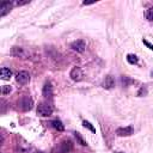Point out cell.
I'll return each instance as SVG.
<instances>
[{"label": "cell", "mask_w": 153, "mask_h": 153, "mask_svg": "<svg viewBox=\"0 0 153 153\" xmlns=\"http://www.w3.org/2000/svg\"><path fill=\"white\" fill-rule=\"evenodd\" d=\"M92 4H94V1H84V2H82L84 6H86V5H92Z\"/></svg>", "instance_id": "7402d4cb"}, {"label": "cell", "mask_w": 153, "mask_h": 153, "mask_svg": "<svg viewBox=\"0 0 153 153\" xmlns=\"http://www.w3.org/2000/svg\"><path fill=\"white\" fill-rule=\"evenodd\" d=\"M11 75H12V72H11L8 68H6V67H2V68H1V71H0V76H1L2 80H10Z\"/></svg>", "instance_id": "7c38bea8"}, {"label": "cell", "mask_w": 153, "mask_h": 153, "mask_svg": "<svg viewBox=\"0 0 153 153\" xmlns=\"http://www.w3.org/2000/svg\"><path fill=\"white\" fill-rule=\"evenodd\" d=\"M142 42H143V44H146L147 47H148V49H151V50H153V45L148 42V41H146V39H142Z\"/></svg>", "instance_id": "44dd1931"}, {"label": "cell", "mask_w": 153, "mask_h": 153, "mask_svg": "<svg viewBox=\"0 0 153 153\" xmlns=\"http://www.w3.org/2000/svg\"><path fill=\"white\" fill-rule=\"evenodd\" d=\"M37 115L41 117H48L53 114V108L48 103H39L37 105Z\"/></svg>", "instance_id": "6da1fadb"}, {"label": "cell", "mask_w": 153, "mask_h": 153, "mask_svg": "<svg viewBox=\"0 0 153 153\" xmlns=\"http://www.w3.org/2000/svg\"><path fill=\"white\" fill-rule=\"evenodd\" d=\"M29 80H30V74L26 71H19L16 75V81L19 85H25L29 82Z\"/></svg>", "instance_id": "277c9868"}, {"label": "cell", "mask_w": 153, "mask_h": 153, "mask_svg": "<svg viewBox=\"0 0 153 153\" xmlns=\"http://www.w3.org/2000/svg\"><path fill=\"white\" fill-rule=\"evenodd\" d=\"M29 2H30V0H17L16 1V5L17 6H23V5H26Z\"/></svg>", "instance_id": "ffe728a7"}, {"label": "cell", "mask_w": 153, "mask_h": 153, "mask_svg": "<svg viewBox=\"0 0 153 153\" xmlns=\"http://www.w3.org/2000/svg\"><path fill=\"white\" fill-rule=\"evenodd\" d=\"M11 91H12V88H11L10 85H2V87H1V93H2L4 96H5V94H8Z\"/></svg>", "instance_id": "d6986e66"}, {"label": "cell", "mask_w": 153, "mask_h": 153, "mask_svg": "<svg viewBox=\"0 0 153 153\" xmlns=\"http://www.w3.org/2000/svg\"><path fill=\"white\" fill-rule=\"evenodd\" d=\"M82 126H84L85 128H87L88 130H91L92 133H96V128L92 126L91 122H88V121H82Z\"/></svg>", "instance_id": "2e32d148"}, {"label": "cell", "mask_w": 153, "mask_h": 153, "mask_svg": "<svg viewBox=\"0 0 153 153\" xmlns=\"http://www.w3.org/2000/svg\"><path fill=\"white\" fill-rule=\"evenodd\" d=\"M10 54H11L12 56H16V57H23V56L25 55L24 49H23L22 47H13V48L11 49Z\"/></svg>", "instance_id": "8fae6325"}, {"label": "cell", "mask_w": 153, "mask_h": 153, "mask_svg": "<svg viewBox=\"0 0 153 153\" xmlns=\"http://www.w3.org/2000/svg\"><path fill=\"white\" fill-rule=\"evenodd\" d=\"M53 85L50 81H47L42 88V94L45 97V98H51L53 97Z\"/></svg>", "instance_id": "30bf717a"}, {"label": "cell", "mask_w": 153, "mask_h": 153, "mask_svg": "<svg viewBox=\"0 0 153 153\" xmlns=\"http://www.w3.org/2000/svg\"><path fill=\"white\" fill-rule=\"evenodd\" d=\"M51 126H53L57 131H62V130L65 129V126L62 124V122H61L60 120H54V121L51 122Z\"/></svg>", "instance_id": "4fadbf2b"}, {"label": "cell", "mask_w": 153, "mask_h": 153, "mask_svg": "<svg viewBox=\"0 0 153 153\" xmlns=\"http://www.w3.org/2000/svg\"><path fill=\"white\" fill-rule=\"evenodd\" d=\"M121 81H122V85H123V86H128L129 84L133 82V80L129 79V78L126 76V75H122V76H121Z\"/></svg>", "instance_id": "e0dca14e"}, {"label": "cell", "mask_w": 153, "mask_h": 153, "mask_svg": "<svg viewBox=\"0 0 153 153\" xmlns=\"http://www.w3.org/2000/svg\"><path fill=\"white\" fill-rule=\"evenodd\" d=\"M127 61H128L130 65H136L139 60H137V56H136V55L128 54V55H127Z\"/></svg>", "instance_id": "5bb4252c"}, {"label": "cell", "mask_w": 153, "mask_h": 153, "mask_svg": "<svg viewBox=\"0 0 153 153\" xmlns=\"http://www.w3.org/2000/svg\"><path fill=\"white\" fill-rule=\"evenodd\" d=\"M145 16L149 22H152L153 20V8H147L145 12Z\"/></svg>", "instance_id": "ac0fdd59"}, {"label": "cell", "mask_w": 153, "mask_h": 153, "mask_svg": "<svg viewBox=\"0 0 153 153\" xmlns=\"http://www.w3.org/2000/svg\"><path fill=\"white\" fill-rule=\"evenodd\" d=\"M72 148H73V143L69 140H63L60 142L57 151H59V153H69L72 151Z\"/></svg>", "instance_id": "5b68a950"}, {"label": "cell", "mask_w": 153, "mask_h": 153, "mask_svg": "<svg viewBox=\"0 0 153 153\" xmlns=\"http://www.w3.org/2000/svg\"><path fill=\"white\" fill-rule=\"evenodd\" d=\"M116 134L121 137L123 136H130L134 134V128L131 126H127V127H121V128H117L116 130Z\"/></svg>", "instance_id": "52a82bcc"}, {"label": "cell", "mask_w": 153, "mask_h": 153, "mask_svg": "<svg viewBox=\"0 0 153 153\" xmlns=\"http://www.w3.org/2000/svg\"><path fill=\"white\" fill-rule=\"evenodd\" d=\"M35 153H43V152H41V151H36Z\"/></svg>", "instance_id": "603a6c76"}, {"label": "cell", "mask_w": 153, "mask_h": 153, "mask_svg": "<svg viewBox=\"0 0 153 153\" xmlns=\"http://www.w3.org/2000/svg\"><path fill=\"white\" fill-rule=\"evenodd\" d=\"M69 78L73 80V81H80L82 78H84V73H82V69L78 66L73 67L69 72Z\"/></svg>", "instance_id": "3957f363"}, {"label": "cell", "mask_w": 153, "mask_h": 153, "mask_svg": "<svg viewBox=\"0 0 153 153\" xmlns=\"http://www.w3.org/2000/svg\"><path fill=\"white\" fill-rule=\"evenodd\" d=\"M74 136H75V139L78 140V142H79L81 146H87V142L81 137V135H80L78 131H75V133H74Z\"/></svg>", "instance_id": "9a60e30c"}, {"label": "cell", "mask_w": 153, "mask_h": 153, "mask_svg": "<svg viewBox=\"0 0 153 153\" xmlns=\"http://www.w3.org/2000/svg\"><path fill=\"white\" fill-rule=\"evenodd\" d=\"M115 84H116V81H115V78L112 76V75H106L105 76V79L103 80V84H102V86L105 88V90H111V88H114L115 87Z\"/></svg>", "instance_id": "ba28073f"}, {"label": "cell", "mask_w": 153, "mask_h": 153, "mask_svg": "<svg viewBox=\"0 0 153 153\" xmlns=\"http://www.w3.org/2000/svg\"><path fill=\"white\" fill-rule=\"evenodd\" d=\"M71 48H72V50H74L76 53H84L85 48H86V44L82 39H76V41L71 43Z\"/></svg>", "instance_id": "8992f818"}, {"label": "cell", "mask_w": 153, "mask_h": 153, "mask_svg": "<svg viewBox=\"0 0 153 153\" xmlns=\"http://www.w3.org/2000/svg\"><path fill=\"white\" fill-rule=\"evenodd\" d=\"M120 153H123V152H120Z\"/></svg>", "instance_id": "d4e9b609"}, {"label": "cell", "mask_w": 153, "mask_h": 153, "mask_svg": "<svg viewBox=\"0 0 153 153\" xmlns=\"http://www.w3.org/2000/svg\"><path fill=\"white\" fill-rule=\"evenodd\" d=\"M12 6H13V4L11 1H4V2H1V5H0V16L1 17H5L7 13H10L11 10H12Z\"/></svg>", "instance_id": "9c48e42d"}, {"label": "cell", "mask_w": 153, "mask_h": 153, "mask_svg": "<svg viewBox=\"0 0 153 153\" xmlns=\"http://www.w3.org/2000/svg\"><path fill=\"white\" fill-rule=\"evenodd\" d=\"M33 106V100L31 97L29 96H23L19 100V108L23 110V111H30Z\"/></svg>", "instance_id": "7a4b0ae2"}, {"label": "cell", "mask_w": 153, "mask_h": 153, "mask_svg": "<svg viewBox=\"0 0 153 153\" xmlns=\"http://www.w3.org/2000/svg\"><path fill=\"white\" fill-rule=\"evenodd\" d=\"M151 75H152V76H153V71H152V72H151Z\"/></svg>", "instance_id": "cb8c5ba5"}]
</instances>
